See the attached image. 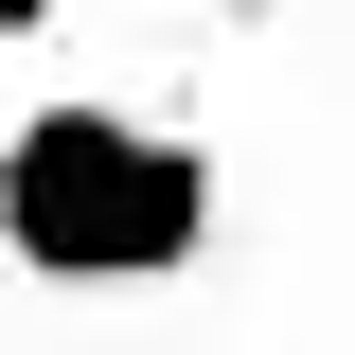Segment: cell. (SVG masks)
<instances>
[{
  "label": "cell",
  "instance_id": "1",
  "mask_svg": "<svg viewBox=\"0 0 355 355\" xmlns=\"http://www.w3.org/2000/svg\"><path fill=\"white\" fill-rule=\"evenodd\" d=\"M0 266L53 302H142L214 266V142L125 89H36L0 125Z\"/></svg>",
  "mask_w": 355,
  "mask_h": 355
},
{
  "label": "cell",
  "instance_id": "2",
  "mask_svg": "<svg viewBox=\"0 0 355 355\" xmlns=\"http://www.w3.org/2000/svg\"><path fill=\"white\" fill-rule=\"evenodd\" d=\"M0 36H53V0H0Z\"/></svg>",
  "mask_w": 355,
  "mask_h": 355
}]
</instances>
